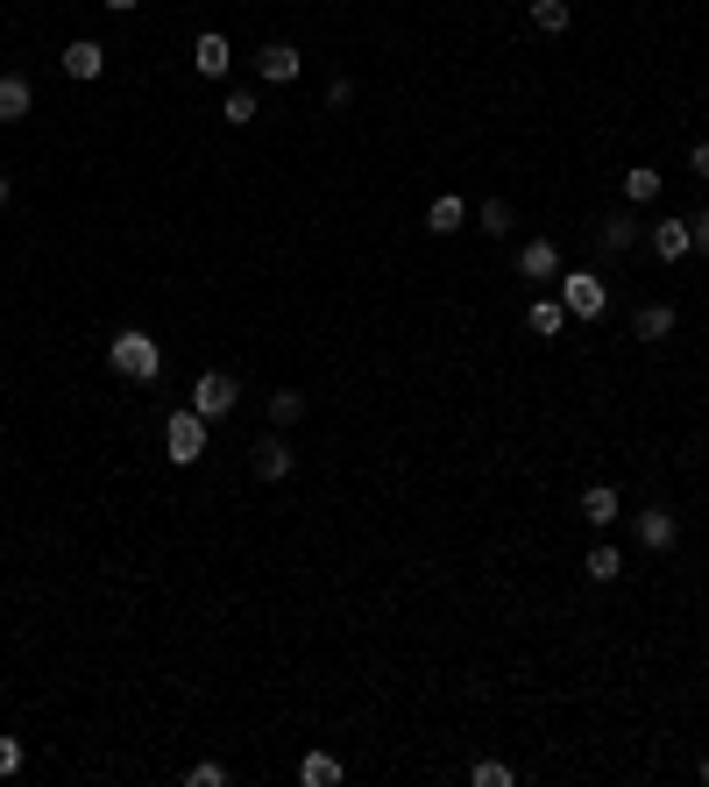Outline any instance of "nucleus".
<instances>
[{"mask_svg": "<svg viewBox=\"0 0 709 787\" xmlns=\"http://www.w3.org/2000/svg\"><path fill=\"white\" fill-rule=\"evenodd\" d=\"M582 574H590V582H617V574H625V554L617 547H590L582 554Z\"/></svg>", "mask_w": 709, "mask_h": 787, "instance_id": "19", "label": "nucleus"}, {"mask_svg": "<svg viewBox=\"0 0 709 787\" xmlns=\"http://www.w3.org/2000/svg\"><path fill=\"white\" fill-rule=\"evenodd\" d=\"M107 362H114V376H128V384H157L163 376V347L142 334V327H121V334L107 341Z\"/></svg>", "mask_w": 709, "mask_h": 787, "instance_id": "1", "label": "nucleus"}, {"mask_svg": "<svg viewBox=\"0 0 709 787\" xmlns=\"http://www.w3.org/2000/svg\"><path fill=\"white\" fill-rule=\"evenodd\" d=\"M688 249H696V241H688V220H660L653 227V255H660V263H682Z\"/></svg>", "mask_w": 709, "mask_h": 787, "instance_id": "15", "label": "nucleus"}, {"mask_svg": "<svg viewBox=\"0 0 709 787\" xmlns=\"http://www.w3.org/2000/svg\"><path fill=\"white\" fill-rule=\"evenodd\" d=\"M518 277L525 284H553L561 277V249H553V241H525L518 249Z\"/></svg>", "mask_w": 709, "mask_h": 787, "instance_id": "8", "label": "nucleus"}, {"mask_svg": "<svg viewBox=\"0 0 709 787\" xmlns=\"http://www.w3.org/2000/svg\"><path fill=\"white\" fill-rule=\"evenodd\" d=\"M100 8H114V14H135V8H142V0H100Z\"/></svg>", "mask_w": 709, "mask_h": 787, "instance_id": "30", "label": "nucleus"}, {"mask_svg": "<svg viewBox=\"0 0 709 787\" xmlns=\"http://www.w3.org/2000/svg\"><path fill=\"white\" fill-rule=\"evenodd\" d=\"M228 65H235L228 36H220V28H206V36L192 43V71H199V79H228Z\"/></svg>", "mask_w": 709, "mask_h": 787, "instance_id": "7", "label": "nucleus"}, {"mask_svg": "<svg viewBox=\"0 0 709 787\" xmlns=\"http://www.w3.org/2000/svg\"><path fill=\"white\" fill-rule=\"evenodd\" d=\"M476 227H482V235H490V241H504V235H511V206H504V199H482Z\"/></svg>", "mask_w": 709, "mask_h": 787, "instance_id": "23", "label": "nucleus"}, {"mask_svg": "<svg viewBox=\"0 0 709 787\" xmlns=\"http://www.w3.org/2000/svg\"><path fill=\"white\" fill-rule=\"evenodd\" d=\"M469 227V199H455V192H441V199L426 206V235H461Z\"/></svg>", "mask_w": 709, "mask_h": 787, "instance_id": "11", "label": "nucleus"}, {"mask_svg": "<svg viewBox=\"0 0 709 787\" xmlns=\"http://www.w3.org/2000/svg\"><path fill=\"white\" fill-rule=\"evenodd\" d=\"M28 107H36V85H28L22 71H8V79H0V121L14 128V121H22Z\"/></svg>", "mask_w": 709, "mask_h": 787, "instance_id": "12", "label": "nucleus"}, {"mask_svg": "<svg viewBox=\"0 0 709 787\" xmlns=\"http://www.w3.org/2000/svg\"><path fill=\"white\" fill-rule=\"evenodd\" d=\"M163 454H171L178 468L206 461V419L192 412V404H185V412H171V419H163Z\"/></svg>", "mask_w": 709, "mask_h": 787, "instance_id": "3", "label": "nucleus"}, {"mask_svg": "<svg viewBox=\"0 0 709 787\" xmlns=\"http://www.w3.org/2000/svg\"><path fill=\"white\" fill-rule=\"evenodd\" d=\"M298 780H306V787H334L341 780V760H334V752H306V760H298Z\"/></svg>", "mask_w": 709, "mask_h": 787, "instance_id": "18", "label": "nucleus"}, {"mask_svg": "<svg viewBox=\"0 0 709 787\" xmlns=\"http://www.w3.org/2000/svg\"><path fill=\"white\" fill-rule=\"evenodd\" d=\"M511 780H518V774H511L504 760H476L469 766V787H511Z\"/></svg>", "mask_w": 709, "mask_h": 787, "instance_id": "25", "label": "nucleus"}, {"mask_svg": "<svg viewBox=\"0 0 709 787\" xmlns=\"http://www.w3.org/2000/svg\"><path fill=\"white\" fill-rule=\"evenodd\" d=\"M298 65H306L298 43H263V50H255V79H263V85H291Z\"/></svg>", "mask_w": 709, "mask_h": 787, "instance_id": "6", "label": "nucleus"}, {"mask_svg": "<svg viewBox=\"0 0 709 787\" xmlns=\"http://www.w3.org/2000/svg\"><path fill=\"white\" fill-rule=\"evenodd\" d=\"M674 327H682V312H674V306H639V320H631V334H639V341H667Z\"/></svg>", "mask_w": 709, "mask_h": 787, "instance_id": "16", "label": "nucleus"}, {"mask_svg": "<svg viewBox=\"0 0 709 787\" xmlns=\"http://www.w3.org/2000/svg\"><path fill=\"white\" fill-rule=\"evenodd\" d=\"M688 241H696V255H709V214L688 220Z\"/></svg>", "mask_w": 709, "mask_h": 787, "instance_id": "28", "label": "nucleus"}, {"mask_svg": "<svg viewBox=\"0 0 709 787\" xmlns=\"http://www.w3.org/2000/svg\"><path fill=\"white\" fill-rule=\"evenodd\" d=\"M235 398H241V384H235L228 369H206L199 384H192V412H199L206 426H214V419H228V412H235Z\"/></svg>", "mask_w": 709, "mask_h": 787, "instance_id": "4", "label": "nucleus"}, {"mask_svg": "<svg viewBox=\"0 0 709 787\" xmlns=\"http://www.w3.org/2000/svg\"><path fill=\"white\" fill-rule=\"evenodd\" d=\"M617 511H625V504H617L610 482H590V490H582V518H590L596 533H603V525H617Z\"/></svg>", "mask_w": 709, "mask_h": 787, "instance_id": "13", "label": "nucleus"}, {"mask_svg": "<svg viewBox=\"0 0 709 787\" xmlns=\"http://www.w3.org/2000/svg\"><path fill=\"white\" fill-rule=\"evenodd\" d=\"M702 787H709V760H702Z\"/></svg>", "mask_w": 709, "mask_h": 787, "instance_id": "32", "label": "nucleus"}, {"mask_svg": "<svg viewBox=\"0 0 709 787\" xmlns=\"http://www.w3.org/2000/svg\"><path fill=\"white\" fill-rule=\"evenodd\" d=\"M100 71H107V50H100L93 36L65 43V79H100Z\"/></svg>", "mask_w": 709, "mask_h": 787, "instance_id": "10", "label": "nucleus"}, {"mask_svg": "<svg viewBox=\"0 0 709 787\" xmlns=\"http://www.w3.org/2000/svg\"><path fill=\"white\" fill-rule=\"evenodd\" d=\"M631 235H639L631 206H617V214H603V220H596V241H603V249H631Z\"/></svg>", "mask_w": 709, "mask_h": 787, "instance_id": "17", "label": "nucleus"}, {"mask_svg": "<svg viewBox=\"0 0 709 787\" xmlns=\"http://www.w3.org/2000/svg\"><path fill=\"white\" fill-rule=\"evenodd\" d=\"M674 539H682V525H674V511H667V504L639 511V547H645V554H667Z\"/></svg>", "mask_w": 709, "mask_h": 787, "instance_id": "9", "label": "nucleus"}, {"mask_svg": "<svg viewBox=\"0 0 709 787\" xmlns=\"http://www.w3.org/2000/svg\"><path fill=\"white\" fill-rule=\"evenodd\" d=\"M533 28L561 36V28H568V0H533Z\"/></svg>", "mask_w": 709, "mask_h": 787, "instance_id": "24", "label": "nucleus"}, {"mask_svg": "<svg viewBox=\"0 0 709 787\" xmlns=\"http://www.w3.org/2000/svg\"><path fill=\"white\" fill-rule=\"evenodd\" d=\"M0 206H8V171H0Z\"/></svg>", "mask_w": 709, "mask_h": 787, "instance_id": "31", "label": "nucleus"}, {"mask_svg": "<svg viewBox=\"0 0 709 787\" xmlns=\"http://www.w3.org/2000/svg\"><path fill=\"white\" fill-rule=\"evenodd\" d=\"M255 114H263V107H255V93H249V85H235V93L220 100V121H228V128H249Z\"/></svg>", "mask_w": 709, "mask_h": 787, "instance_id": "21", "label": "nucleus"}, {"mask_svg": "<svg viewBox=\"0 0 709 787\" xmlns=\"http://www.w3.org/2000/svg\"><path fill=\"white\" fill-rule=\"evenodd\" d=\"M553 284H561V306H568V320H582V327H590V320H603V312H610V284H603V277H590V270H561Z\"/></svg>", "mask_w": 709, "mask_h": 787, "instance_id": "2", "label": "nucleus"}, {"mask_svg": "<svg viewBox=\"0 0 709 787\" xmlns=\"http://www.w3.org/2000/svg\"><path fill=\"white\" fill-rule=\"evenodd\" d=\"M298 412H306V398H298V390H270V426H298Z\"/></svg>", "mask_w": 709, "mask_h": 787, "instance_id": "22", "label": "nucleus"}, {"mask_svg": "<svg viewBox=\"0 0 709 787\" xmlns=\"http://www.w3.org/2000/svg\"><path fill=\"white\" fill-rule=\"evenodd\" d=\"M185 787H228V766L199 760V766H192V774H185Z\"/></svg>", "mask_w": 709, "mask_h": 787, "instance_id": "27", "label": "nucleus"}, {"mask_svg": "<svg viewBox=\"0 0 709 787\" xmlns=\"http://www.w3.org/2000/svg\"><path fill=\"white\" fill-rule=\"evenodd\" d=\"M653 199H660V171H645V163L625 171V206H653Z\"/></svg>", "mask_w": 709, "mask_h": 787, "instance_id": "20", "label": "nucleus"}, {"mask_svg": "<svg viewBox=\"0 0 709 787\" xmlns=\"http://www.w3.org/2000/svg\"><path fill=\"white\" fill-rule=\"evenodd\" d=\"M28 766V752H22V738H0V780H14Z\"/></svg>", "mask_w": 709, "mask_h": 787, "instance_id": "26", "label": "nucleus"}, {"mask_svg": "<svg viewBox=\"0 0 709 787\" xmlns=\"http://www.w3.org/2000/svg\"><path fill=\"white\" fill-rule=\"evenodd\" d=\"M249 461H255V476H263V482H284V476H291V461H298V454H291V441H284L277 426H270L263 441L249 447Z\"/></svg>", "mask_w": 709, "mask_h": 787, "instance_id": "5", "label": "nucleus"}, {"mask_svg": "<svg viewBox=\"0 0 709 787\" xmlns=\"http://www.w3.org/2000/svg\"><path fill=\"white\" fill-rule=\"evenodd\" d=\"M688 171H696V178H709V142H696V149H688Z\"/></svg>", "mask_w": 709, "mask_h": 787, "instance_id": "29", "label": "nucleus"}, {"mask_svg": "<svg viewBox=\"0 0 709 787\" xmlns=\"http://www.w3.org/2000/svg\"><path fill=\"white\" fill-rule=\"evenodd\" d=\"M525 327H533L539 341H553L568 327V306H561V298H533V306H525Z\"/></svg>", "mask_w": 709, "mask_h": 787, "instance_id": "14", "label": "nucleus"}]
</instances>
